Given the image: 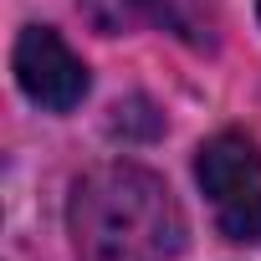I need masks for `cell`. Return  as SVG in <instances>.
I'll return each mask as SVG.
<instances>
[{
    "label": "cell",
    "mask_w": 261,
    "mask_h": 261,
    "mask_svg": "<svg viewBox=\"0 0 261 261\" xmlns=\"http://www.w3.org/2000/svg\"><path fill=\"white\" fill-rule=\"evenodd\" d=\"M16 82L31 102L67 113L87 97V67L72 57V46L51 26H26L16 41Z\"/></svg>",
    "instance_id": "3"
},
{
    "label": "cell",
    "mask_w": 261,
    "mask_h": 261,
    "mask_svg": "<svg viewBox=\"0 0 261 261\" xmlns=\"http://www.w3.org/2000/svg\"><path fill=\"white\" fill-rule=\"evenodd\" d=\"M195 179L230 241H261V154L246 134H215L195 159Z\"/></svg>",
    "instance_id": "2"
},
{
    "label": "cell",
    "mask_w": 261,
    "mask_h": 261,
    "mask_svg": "<svg viewBox=\"0 0 261 261\" xmlns=\"http://www.w3.org/2000/svg\"><path fill=\"white\" fill-rule=\"evenodd\" d=\"M139 6H144V21H159L195 46L215 41V0H139Z\"/></svg>",
    "instance_id": "4"
},
{
    "label": "cell",
    "mask_w": 261,
    "mask_h": 261,
    "mask_svg": "<svg viewBox=\"0 0 261 261\" xmlns=\"http://www.w3.org/2000/svg\"><path fill=\"white\" fill-rule=\"evenodd\" d=\"M159 128H164V118L144 97H128V102L113 108V134H123V139H154Z\"/></svg>",
    "instance_id": "5"
},
{
    "label": "cell",
    "mask_w": 261,
    "mask_h": 261,
    "mask_svg": "<svg viewBox=\"0 0 261 261\" xmlns=\"http://www.w3.org/2000/svg\"><path fill=\"white\" fill-rule=\"evenodd\" d=\"M77 261H174L185 215L159 174L139 164H102L72 185L67 205Z\"/></svg>",
    "instance_id": "1"
}]
</instances>
